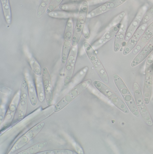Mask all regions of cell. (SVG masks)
<instances>
[{
  "label": "cell",
  "mask_w": 153,
  "mask_h": 154,
  "mask_svg": "<svg viewBox=\"0 0 153 154\" xmlns=\"http://www.w3.org/2000/svg\"><path fill=\"white\" fill-rule=\"evenodd\" d=\"M92 82L91 79H88L75 86L67 93L55 106L54 112L56 113L63 109L77 97L79 96L90 86Z\"/></svg>",
  "instance_id": "obj_1"
},
{
  "label": "cell",
  "mask_w": 153,
  "mask_h": 154,
  "mask_svg": "<svg viewBox=\"0 0 153 154\" xmlns=\"http://www.w3.org/2000/svg\"><path fill=\"white\" fill-rule=\"evenodd\" d=\"M88 7L89 3L87 0H85L82 3L77 21L73 33L72 41V46H75L78 45L82 35L83 32L84 30V26L88 14Z\"/></svg>",
  "instance_id": "obj_2"
},
{
  "label": "cell",
  "mask_w": 153,
  "mask_h": 154,
  "mask_svg": "<svg viewBox=\"0 0 153 154\" xmlns=\"http://www.w3.org/2000/svg\"><path fill=\"white\" fill-rule=\"evenodd\" d=\"M113 79L116 87L121 94L126 104L134 116L139 117L140 112L132 94H130L124 82L121 77L116 74L113 75Z\"/></svg>",
  "instance_id": "obj_3"
},
{
  "label": "cell",
  "mask_w": 153,
  "mask_h": 154,
  "mask_svg": "<svg viewBox=\"0 0 153 154\" xmlns=\"http://www.w3.org/2000/svg\"><path fill=\"white\" fill-rule=\"evenodd\" d=\"M83 47L87 56L93 64L95 69L100 78L106 84L109 83V80L108 75L103 66L99 60L94 49L87 42H84Z\"/></svg>",
  "instance_id": "obj_4"
},
{
  "label": "cell",
  "mask_w": 153,
  "mask_h": 154,
  "mask_svg": "<svg viewBox=\"0 0 153 154\" xmlns=\"http://www.w3.org/2000/svg\"><path fill=\"white\" fill-rule=\"evenodd\" d=\"M153 85V56L149 55L147 58L145 65L144 84V99L145 104L150 103L152 92Z\"/></svg>",
  "instance_id": "obj_5"
},
{
  "label": "cell",
  "mask_w": 153,
  "mask_h": 154,
  "mask_svg": "<svg viewBox=\"0 0 153 154\" xmlns=\"http://www.w3.org/2000/svg\"><path fill=\"white\" fill-rule=\"evenodd\" d=\"M93 85L102 94L104 95L117 108L125 114L129 113V109L127 106L116 94L112 91L107 85L100 81H94Z\"/></svg>",
  "instance_id": "obj_6"
},
{
  "label": "cell",
  "mask_w": 153,
  "mask_h": 154,
  "mask_svg": "<svg viewBox=\"0 0 153 154\" xmlns=\"http://www.w3.org/2000/svg\"><path fill=\"white\" fill-rule=\"evenodd\" d=\"M134 96L136 104L138 108L140 115L142 116L145 122L148 125L151 126L153 122L150 113L146 107L144 99L143 94L138 83L135 82L133 85Z\"/></svg>",
  "instance_id": "obj_7"
},
{
  "label": "cell",
  "mask_w": 153,
  "mask_h": 154,
  "mask_svg": "<svg viewBox=\"0 0 153 154\" xmlns=\"http://www.w3.org/2000/svg\"><path fill=\"white\" fill-rule=\"evenodd\" d=\"M44 125L45 124L44 122H41L34 126L15 142V143L11 148L9 154L16 152L19 149L25 146L41 132V130L44 126Z\"/></svg>",
  "instance_id": "obj_8"
},
{
  "label": "cell",
  "mask_w": 153,
  "mask_h": 154,
  "mask_svg": "<svg viewBox=\"0 0 153 154\" xmlns=\"http://www.w3.org/2000/svg\"><path fill=\"white\" fill-rule=\"evenodd\" d=\"M73 31L72 18H69L66 23L64 34V41L61 55V62L63 64L66 63L71 51Z\"/></svg>",
  "instance_id": "obj_9"
},
{
  "label": "cell",
  "mask_w": 153,
  "mask_h": 154,
  "mask_svg": "<svg viewBox=\"0 0 153 154\" xmlns=\"http://www.w3.org/2000/svg\"><path fill=\"white\" fill-rule=\"evenodd\" d=\"M78 45L71 48L69 56L66 63L63 84L65 86H67L71 82L73 74L75 62L78 54Z\"/></svg>",
  "instance_id": "obj_10"
},
{
  "label": "cell",
  "mask_w": 153,
  "mask_h": 154,
  "mask_svg": "<svg viewBox=\"0 0 153 154\" xmlns=\"http://www.w3.org/2000/svg\"><path fill=\"white\" fill-rule=\"evenodd\" d=\"M29 94L28 83L26 79L23 80L21 84L20 97L18 106V119L19 121L23 119L26 115L29 102Z\"/></svg>",
  "instance_id": "obj_11"
},
{
  "label": "cell",
  "mask_w": 153,
  "mask_h": 154,
  "mask_svg": "<svg viewBox=\"0 0 153 154\" xmlns=\"http://www.w3.org/2000/svg\"><path fill=\"white\" fill-rule=\"evenodd\" d=\"M20 97V90L18 91L14 97L6 112L2 124L1 125V131L5 130L11 124L17 108L19 106Z\"/></svg>",
  "instance_id": "obj_12"
},
{
  "label": "cell",
  "mask_w": 153,
  "mask_h": 154,
  "mask_svg": "<svg viewBox=\"0 0 153 154\" xmlns=\"http://www.w3.org/2000/svg\"><path fill=\"white\" fill-rule=\"evenodd\" d=\"M127 0H110L88 13L87 18H92L115 9L125 2Z\"/></svg>",
  "instance_id": "obj_13"
},
{
  "label": "cell",
  "mask_w": 153,
  "mask_h": 154,
  "mask_svg": "<svg viewBox=\"0 0 153 154\" xmlns=\"http://www.w3.org/2000/svg\"><path fill=\"white\" fill-rule=\"evenodd\" d=\"M147 26V23H142L135 32L124 47L123 52L124 55H127L134 49Z\"/></svg>",
  "instance_id": "obj_14"
},
{
  "label": "cell",
  "mask_w": 153,
  "mask_h": 154,
  "mask_svg": "<svg viewBox=\"0 0 153 154\" xmlns=\"http://www.w3.org/2000/svg\"><path fill=\"white\" fill-rule=\"evenodd\" d=\"M42 77L45 93V101L47 104L50 106L52 103L54 91L50 75L47 67L43 68Z\"/></svg>",
  "instance_id": "obj_15"
},
{
  "label": "cell",
  "mask_w": 153,
  "mask_h": 154,
  "mask_svg": "<svg viewBox=\"0 0 153 154\" xmlns=\"http://www.w3.org/2000/svg\"><path fill=\"white\" fill-rule=\"evenodd\" d=\"M147 11V7L145 5L143 6L140 9L136 16L127 28L125 37L124 41L125 42H127L129 40L135 32L139 28V25L142 20L144 16Z\"/></svg>",
  "instance_id": "obj_16"
},
{
  "label": "cell",
  "mask_w": 153,
  "mask_h": 154,
  "mask_svg": "<svg viewBox=\"0 0 153 154\" xmlns=\"http://www.w3.org/2000/svg\"><path fill=\"white\" fill-rule=\"evenodd\" d=\"M121 23L117 24L115 26L111 27L103 35L99 40L95 42L92 45L94 50H97L105 44L107 42L112 40L114 37L119 32L121 27Z\"/></svg>",
  "instance_id": "obj_17"
},
{
  "label": "cell",
  "mask_w": 153,
  "mask_h": 154,
  "mask_svg": "<svg viewBox=\"0 0 153 154\" xmlns=\"http://www.w3.org/2000/svg\"><path fill=\"white\" fill-rule=\"evenodd\" d=\"M153 51V36L148 43L143 47L142 49L138 53L134 59L132 61L131 66L133 67L140 64L148 58L150 54Z\"/></svg>",
  "instance_id": "obj_18"
},
{
  "label": "cell",
  "mask_w": 153,
  "mask_h": 154,
  "mask_svg": "<svg viewBox=\"0 0 153 154\" xmlns=\"http://www.w3.org/2000/svg\"><path fill=\"white\" fill-rule=\"evenodd\" d=\"M127 17L125 16L121 22V27L119 32L115 35L114 43V50L115 52H118L121 48L123 42L125 40L126 33L127 29L128 24Z\"/></svg>",
  "instance_id": "obj_19"
},
{
  "label": "cell",
  "mask_w": 153,
  "mask_h": 154,
  "mask_svg": "<svg viewBox=\"0 0 153 154\" xmlns=\"http://www.w3.org/2000/svg\"><path fill=\"white\" fill-rule=\"evenodd\" d=\"M153 36V22L150 23L141 36L137 45L133 50V53L136 54L149 42Z\"/></svg>",
  "instance_id": "obj_20"
},
{
  "label": "cell",
  "mask_w": 153,
  "mask_h": 154,
  "mask_svg": "<svg viewBox=\"0 0 153 154\" xmlns=\"http://www.w3.org/2000/svg\"><path fill=\"white\" fill-rule=\"evenodd\" d=\"M25 79L28 83V91H29V97L31 105L32 106H35L37 103V94L35 85L31 76L28 70H25L24 72Z\"/></svg>",
  "instance_id": "obj_21"
},
{
  "label": "cell",
  "mask_w": 153,
  "mask_h": 154,
  "mask_svg": "<svg viewBox=\"0 0 153 154\" xmlns=\"http://www.w3.org/2000/svg\"><path fill=\"white\" fill-rule=\"evenodd\" d=\"M23 48L25 55L29 60V63L30 65L32 70H33L35 75L41 76L42 74V70L41 68V66L29 51L28 46L24 45Z\"/></svg>",
  "instance_id": "obj_22"
},
{
  "label": "cell",
  "mask_w": 153,
  "mask_h": 154,
  "mask_svg": "<svg viewBox=\"0 0 153 154\" xmlns=\"http://www.w3.org/2000/svg\"><path fill=\"white\" fill-rule=\"evenodd\" d=\"M79 13L72 12L66 11H53L48 15L52 18L56 19H69L78 18Z\"/></svg>",
  "instance_id": "obj_23"
},
{
  "label": "cell",
  "mask_w": 153,
  "mask_h": 154,
  "mask_svg": "<svg viewBox=\"0 0 153 154\" xmlns=\"http://www.w3.org/2000/svg\"><path fill=\"white\" fill-rule=\"evenodd\" d=\"M35 86L38 99L41 103H43L45 99V93L43 82L42 77L36 75L35 76Z\"/></svg>",
  "instance_id": "obj_24"
},
{
  "label": "cell",
  "mask_w": 153,
  "mask_h": 154,
  "mask_svg": "<svg viewBox=\"0 0 153 154\" xmlns=\"http://www.w3.org/2000/svg\"><path fill=\"white\" fill-rule=\"evenodd\" d=\"M47 142L46 141H43L37 143L34 145L32 146L28 149H25L17 154H37L42 150L47 145Z\"/></svg>",
  "instance_id": "obj_25"
},
{
  "label": "cell",
  "mask_w": 153,
  "mask_h": 154,
  "mask_svg": "<svg viewBox=\"0 0 153 154\" xmlns=\"http://www.w3.org/2000/svg\"><path fill=\"white\" fill-rule=\"evenodd\" d=\"M3 11L6 23L10 24L11 23V12L9 0H1Z\"/></svg>",
  "instance_id": "obj_26"
},
{
  "label": "cell",
  "mask_w": 153,
  "mask_h": 154,
  "mask_svg": "<svg viewBox=\"0 0 153 154\" xmlns=\"http://www.w3.org/2000/svg\"><path fill=\"white\" fill-rule=\"evenodd\" d=\"M51 0H42L38 6L37 9V17L38 18H41L42 16L44 14V12L47 10V8L50 4Z\"/></svg>",
  "instance_id": "obj_27"
},
{
  "label": "cell",
  "mask_w": 153,
  "mask_h": 154,
  "mask_svg": "<svg viewBox=\"0 0 153 154\" xmlns=\"http://www.w3.org/2000/svg\"><path fill=\"white\" fill-rule=\"evenodd\" d=\"M81 4L79 3H69L66 4L62 5L59 6L60 10L63 11H76L81 8Z\"/></svg>",
  "instance_id": "obj_28"
},
{
  "label": "cell",
  "mask_w": 153,
  "mask_h": 154,
  "mask_svg": "<svg viewBox=\"0 0 153 154\" xmlns=\"http://www.w3.org/2000/svg\"><path fill=\"white\" fill-rule=\"evenodd\" d=\"M38 154H73L72 151L66 149H56L39 152Z\"/></svg>",
  "instance_id": "obj_29"
},
{
  "label": "cell",
  "mask_w": 153,
  "mask_h": 154,
  "mask_svg": "<svg viewBox=\"0 0 153 154\" xmlns=\"http://www.w3.org/2000/svg\"><path fill=\"white\" fill-rule=\"evenodd\" d=\"M63 1V0H51L46 10V13L49 14L51 12L54 11L60 5Z\"/></svg>",
  "instance_id": "obj_30"
},
{
  "label": "cell",
  "mask_w": 153,
  "mask_h": 154,
  "mask_svg": "<svg viewBox=\"0 0 153 154\" xmlns=\"http://www.w3.org/2000/svg\"><path fill=\"white\" fill-rule=\"evenodd\" d=\"M126 16V13L124 11L122 12L121 13L119 14L114 19L113 21L110 24V28L112 26H115L118 23H121L125 16Z\"/></svg>",
  "instance_id": "obj_31"
},
{
  "label": "cell",
  "mask_w": 153,
  "mask_h": 154,
  "mask_svg": "<svg viewBox=\"0 0 153 154\" xmlns=\"http://www.w3.org/2000/svg\"><path fill=\"white\" fill-rule=\"evenodd\" d=\"M153 17V5L151 8H149L147 11H146V13L145 14L142 20V23H147L150 20L152 19Z\"/></svg>",
  "instance_id": "obj_32"
},
{
  "label": "cell",
  "mask_w": 153,
  "mask_h": 154,
  "mask_svg": "<svg viewBox=\"0 0 153 154\" xmlns=\"http://www.w3.org/2000/svg\"><path fill=\"white\" fill-rule=\"evenodd\" d=\"M6 113V108L5 103L2 104L0 108V123L1 125L2 124L4 119Z\"/></svg>",
  "instance_id": "obj_33"
},
{
  "label": "cell",
  "mask_w": 153,
  "mask_h": 154,
  "mask_svg": "<svg viewBox=\"0 0 153 154\" xmlns=\"http://www.w3.org/2000/svg\"><path fill=\"white\" fill-rule=\"evenodd\" d=\"M75 1H81V0H75Z\"/></svg>",
  "instance_id": "obj_34"
}]
</instances>
